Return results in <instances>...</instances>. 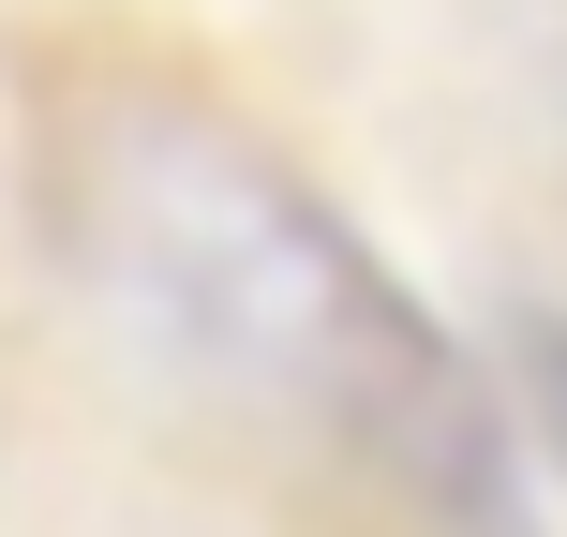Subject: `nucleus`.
Wrapping results in <instances>:
<instances>
[{
    "label": "nucleus",
    "mask_w": 567,
    "mask_h": 537,
    "mask_svg": "<svg viewBox=\"0 0 567 537\" xmlns=\"http://www.w3.org/2000/svg\"><path fill=\"white\" fill-rule=\"evenodd\" d=\"M45 195L105 313L195 403L343 478L389 537H538L508 373L463 359V329L239 105L150 60H90L60 75Z\"/></svg>",
    "instance_id": "1"
},
{
    "label": "nucleus",
    "mask_w": 567,
    "mask_h": 537,
    "mask_svg": "<svg viewBox=\"0 0 567 537\" xmlns=\"http://www.w3.org/2000/svg\"><path fill=\"white\" fill-rule=\"evenodd\" d=\"M508 403H523V448L567 463V299H538L508 329Z\"/></svg>",
    "instance_id": "2"
}]
</instances>
